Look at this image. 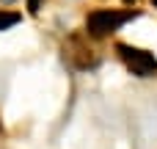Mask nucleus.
Wrapping results in <instances>:
<instances>
[{"instance_id":"423d86ee","label":"nucleus","mask_w":157,"mask_h":149,"mask_svg":"<svg viewBox=\"0 0 157 149\" xmlns=\"http://www.w3.org/2000/svg\"><path fill=\"white\" fill-rule=\"evenodd\" d=\"M149 3H152V8H157V0H149Z\"/></svg>"},{"instance_id":"0eeeda50","label":"nucleus","mask_w":157,"mask_h":149,"mask_svg":"<svg viewBox=\"0 0 157 149\" xmlns=\"http://www.w3.org/2000/svg\"><path fill=\"white\" fill-rule=\"evenodd\" d=\"M0 133H3V122H0Z\"/></svg>"},{"instance_id":"f03ea898","label":"nucleus","mask_w":157,"mask_h":149,"mask_svg":"<svg viewBox=\"0 0 157 149\" xmlns=\"http://www.w3.org/2000/svg\"><path fill=\"white\" fill-rule=\"evenodd\" d=\"M116 55H119V58L124 61V66H127L135 77H141V80L157 75V55L149 53V50H144V47H132V44L119 41V44H116Z\"/></svg>"},{"instance_id":"20e7f679","label":"nucleus","mask_w":157,"mask_h":149,"mask_svg":"<svg viewBox=\"0 0 157 149\" xmlns=\"http://www.w3.org/2000/svg\"><path fill=\"white\" fill-rule=\"evenodd\" d=\"M44 3H47V0H25V8H28L30 17H39L41 8H44Z\"/></svg>"},{"instance_id":"39448f33","label":"nucleus","mask_w":157,"mask_h":149,"mask_svg":"<svg viewBox=\"0 0 157 149\" xmlns=\"http://www.w3.org/2000/svg\"><path fill=\"white\" fill-rule=\"evenodd\" d=\"M17 0H0V6H14Z\"/></svg>"},{"instance_id":"f257e3e1","label":"nucleus","mask_w":157,"mask_h":149,"mask_svg":"<svg viewBox=\"0 0 157 149\" xmlns=\"http://www.w3.org/2000/svg\"><path fill=\"white\" fill-rule=\"evenodd\" d=\"M138 17H141V11H132V8H108V6L94 8L86 17V36L88 39H108Z\"/></svg>"},{"instance_id":"7ed1b4c3","label":"nucleus","mask_w":157,"mask_h":149,"mask_svg":"<svg viewBox=\"0 0 157 149\" xmlns=\"http://www.w3.org/2000/svg\"><path fill=\"white\" fill-rule=\"evenodd\" d=\"M22 22V14L19 11H8V8H0V30H11L14 25Z\"/></svg>"}]
</instances>
